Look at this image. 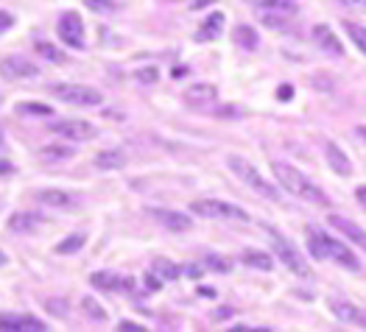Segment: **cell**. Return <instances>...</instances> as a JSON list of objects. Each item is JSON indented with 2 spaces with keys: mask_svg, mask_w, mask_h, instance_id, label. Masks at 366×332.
Segmentation results:
<instances>
[{
  "mask_svg": "<svg viewBox=\"0 0 366 332\" xmlns=\"http://www.w3.org/2000/svg\"><path fill=\"white\" fill-rule=\"evenodd\" d=\"M305 241L310 257H316V260H333L336 266L347 268V271H361V260L355 257V251L350 246H344L338 238L327 235L325 229H319L313 223L305 226Z\"/></svg>",
  "mask_w": 366,
  "mask_h": 332,
  "instance_id": "6da1fadb",
  "label": "cell"
},
{
  "mask_svg": "<svg viewBox=\"0 0 366 332\" xmlns=\"http://www.w3.org/2000/svg\"><path fill=\"white\" fill-rule=\"evenodd\" d=\"M272 173H274V179L280 181V187L288 190L291 196L302 198L307 204H316V207H327V204H330L327 196H325V190H322L319 184H313L305 173H300L297 168H291V165H285V162H274V165H272Z\"/></svg>",
  "mask_w": 366,
  "mask_h": 332,
  "instance_id": "7a4b0ae2",
  "label": "cell"
},
{
  "mask_svg": "<svg viewBox=\"0 0 366 332\" xmlns=\"http://www.w3.org/2000/svg\"><path fill=\"white\" fill-rule=\"evenodd\" d=\"M227 165H229V171L244 181L249 190H254L257 196H263V198H269V201H280V190H277L274 184H269V181L263 179V173H260L252 162H246L244 156L232 154V156H227Z\"/></svg>",
  "mask_w": 366,
  "mask_h": 332,
  "instance_id": "3957f363",
  "label": "cell"
},
{
  "mask_svg": "<svg viewBox=\"0 0 366 332\" xmlns=\"http://www.w3.org/2000/svg\"><path fill=\"white\" fill-rule=\"evenodd\" d=\"M263 232L269 235V241H272V248H274V254L280 257V263L288 268L291 273H297V276H307L310 273V268H307L305 257L300 254V248L294 246V243L288 241L277 226H272V223H263Z\"/></svg>",
  "mask_w": 366,
  "mask_h": 332,
  "instance_id": "277c9868",
  "label": "cell"
},
{
  "mask_svg": "<svg viewBox=\"0 0 366 332\" xmlns=\"http://www.w3.org/2000/svg\"><path fill=\"white\" fill-rule=\"evenodd\" d=\"M254 14L263 26L282 31L291 20H297L300 6L294 0H257L254 3Z\"/></svg>",
  "mask_w": 366,
  "mask_h": 332,
  "instance_id": "5b68a950",
  "label": "cell"
},
{
  "mask_svg": "<svg viewBox=\"0 0 366 332\" xmlns=\"http://www.w3.org/2000/svg\"><path fill=\"white\" fill-rule=\"evenodd\" d=\"M190 212L202 215V218H221V221H249V212L238 204L229 201H218V198H196L190 201Z\"/></svg>",
  "mask_w": 366,
  "mask_h": 332,
  "instance_id": "8992f818",
  "label": "cell"
},
{
  "mask_svg": "<svg viewBox=\"0 0 366 332\" xmlns=\"http://www.w3.org/2000/svg\"><path fill=\"white\" fill-rule=\"evenodd\" d=\"M51 92L59 101L73 104V106H101V101H104V95L87 84H54Z\"/></svg>",
  "mask_w": 366,
  "mask_h": 332,
  "instance_id": "52a82bcc",
  "label": "cell"
},
{
  "mask_svg": "<svg viewBox=\"0 0 366 332\" xmlns=\"http://www.w3.org/2000/svg\"><path fill=\"white\" fill-rule=\"evenodd\" d=\"M56 34H59V39L67 48L81 51L84 48V23H81V14L73 11V9L64 11L59 17V23H56Z\"/></svg>",
  "mask_w": 366,
  "mask_h": 332,
  "instance_id": "ba28073f",
  "label": "cell"
},
{
  "mask_svg": "<svg viewBox=\"0 0 366 332\" xmlns=\"http://www.w3.org/2000/svg\"><path fill=\"white\" fill-rule=\"evenodd\" d=\"M48 129L54 131V134H59L64 140H70V143H84V140H92V137H98V129L87 121H76V118H64V121H54L48 123Z\"/></svg>",
  "mask_w": 366,
  "mask_h": 332,
  "instance_id": "9c48e42d",
  "label": "cell"
},
{
  "mask_svg": "<svg viewBox=\"0 0 366 332\" xmlns=\"http://www.w3.org/2000/svg\"><path fill=\"white\" fill-rule=\"evenodd\" d=\"M0 332H48V324L29 313H3Z\"/></svg>",
  "mask_w": 366,
  "mask_h": 332,
  "instance_id": "30bf717a",
  "label": "cell"
},
{
  "mask_svg": "<svg viewBox=\"0 0 366 332\" xmlns=\"http://www.w3.org/2000/svg\"><path fill=\"white\" fill-rule=\"evenodd\" d=\"M90 285L95 291H107V293H118V291H134L137 288V282L134 279H129V276H118V273L112 271H95L90 276Z\"/></svg>",
  "mask_w": 366,
  "mask_h": 332,
  "instance_id": "8fae6325",
  "label": "cell"
},
{
  "mask_svg": "<svg viewBox=\"0 0 366 332\" xmlns=\"http://www.w3.org/2000/svg\"><path fill=\"white\" fill-rule=\"evenodd\" d=\"M168 229V232H174V235H182V232H190L193 229V218L187 215V212H179V210H165V207H154L149 210Z\"/></svg>",
  "mask_w": 366,
  "mask_h": 332,
  "instance_id": "7c38bea8",
  "label": "cell"
},
{
  "mask_svg": "<svg viewBox=\"0 0 366 332\" xmlns=\"http://www.w3.org/2000/svg\"><path fill=\"white\" fill-rule=\"evenodd\" d=\"M330 313L336 316L341 324H355L366 330V310L358 307L355 302H347V299H330Z\"/></svg>",
  "mask_w": 366,
  "mask_h": 332,
  "instance_id": "4fadbf2b",
  "label": "cell"
},
{
  "mask_svg": "<svg viewBox=\"0 0 366 332\" xmlns=\"http://www.w3.org/2000/svg\"><path fill=\"white\" fill-rule=\"evenodd\" d=\"M330 226L333 229H338L341 235H347V241H352L355 246H361L366 251V229H361L358 223H352L350 218H344V215H336V212H330Z\"/></svg>",
  "mask_w": 366,
  "mask_h": 332,
  "instance_id": "5bb4252c",
  "label": "cell"
},
{
  "mask_svg": "<svg viewBox=\"0 0 366 332\" xmlns=\"http://www.w3.org/2000/svg\"><path fill=\"white\" fill-rule=\"evenodd\" d=\"M39 73V67L34 61L23 59V56H6L3 59V76L6 79H34Z\"/></svg>",
  "mask_w": 366,
  "mask_h": 332,
  "instance_id": "9a60e30c",
  "label": "cell"
},
{
  "mask_svg": "<svg viewBox=\"0 0 366 332\" xmlns=\"http://www.w3.org/2000/svg\"><path fill=\"white\" fill-rule=\"evenodd\" d=\"M42 223H45V218L39 212H14L9 218V229L17 232V235H34Z\"/></svg>",
  "mask_w": 366,
  "mask_h": 332,
  "instance_id": "2e32d148",
  "label": "cell"
},
{
  "mask_svg": "<svg viewBox=\"0 0 366 332\" xmlns=\"http://www.w3.org/2000/svg\"><path fill=\"white\" fill-rule=\"evenodd\" d=\"M36 201H42L45 207H76L79 204V196H73V193H67V190H56V187H45V190H39L36 193Z\"/></svg>",
  "mask_w": 366,
  "mask_h": 332,
  "instance_id": "e0dca14e",
  "label": "cell"
},
{
  "mask_svg": "<svg viewBox=\"0 0 366 332\" xmlns=\"http://www.w3.org/2000/svg\"><path fill=\"white\" fill-rule=\"evenodd\" d=\"M313 39H316V45H319L325 54H330V56H336V59L344 56V45H341V39H338L327 26H316V29H313Z\"/></svg>",
  "mask_w": 366,
  "mask_h": 332,
  "instance_id": "ac0fdd59",
  "label": "cell"
},
{
  "mask_svg": "<svg viewBox=\"0 0 366 332\" xmlns=\"http://www.w3.org/2000/svg\"><path fill=\"white\" fill-rule=\"evenodd\" d=\"M325 156H327V165L336 171L338 176H350L352 173V162H350V156L341 151V146L338 143H325Z\"/></svg>",
  "mask_w": 366,
  "mask_h": 332,
  "instance_id": "d6986e66",
  "label": "cell"
},
{
  "mask_svg": "<svg viewBox=\"0 0 366 332\" xmlns=\"http://www.w3.org/2000/svg\"><path fill=\"white\" fill-rule=\"evenodd\" d=\"M149 271H152L157 279H162V282H177V279L184 273V268L182 266H177L174 260H168V257H154Z\"/></svg>",
  "mask_w": 366,
  "mask_h": 332,
  "instance_id": "ffe728a7",
  "label": "cell"
},
{
  "mask_svg": "<svg viewBox=\"0 0 366 332\" xmlns=\"http://www.w3.org/2000/svg\"><path fill=\"white\" fill-rule=\"evenodd\" d=\"M182 98L190 106H196V104H215L218 101V90H215L213 84H190Z\"/></svg>",
  "mask_w": 366,
  "mask_h": 332,
  "instance_id": "44dd1931",
  "label": "cell"
},
{
  "mask_svg": "<svg viewBox=\"0 0 366 332\" xmlns=\"http://www.w3.org/2000/svg\"><path fill=\"white\" fill-rule=\"evenodd\" d=\"M221 29H224V14L221 11H213L204 23H202V29L196 31V42H213V39H218V34H221Z\"/></svg>",
  "mask_w": 366,
  "mask_h": 332,
  "instance_id": "7402d4cb",
  "label": "cell"
},
{
  "mask_svg": "<svg viewBox=\"0 0 366 332\" xmlns=\"http://www.w3.org/2000/svg\"><path fill=\"white\" fill-rule=\"evenodd\" d=\"M95 168H101V171H121V168H126V151H121V149L101 151L95 156Z\"/></svg>",
  "mask_w": 366,
  "mask_h": 332,
  "instance_id": "603a6c76",
  "label": "cell"
},
{
  "mask_svg": "<svg viewBox=\"0 0 366 332\" xmlns=\"http://www.w3.org/2000/svg\"><path fill=\"white\" fill-rule=\"evenodd\" d=\"M241 260H244V266H252V268H257V271H272V268H274L272 254H269V251H260V248H244Z\"/></svg>",
  "mask_w": 366,
  "mask_h": 332,
  "instance_id": "cb8c5ba5",
  "label": "cell"
},
{
  "mask_svg": "<svg viewBox=\"0 0 366 332\" xmlns=\"http://www.w3.org/2000/svg\"><path fill=\"white\" fill-rule=\"evenodd\" d=\"M84 243H87V235L84 232H73V235H67L61 243H56V254H76V251H81L84 248Z\"/></svg>",
  "mask_w": 366,
  "mask_h": 332,
  "instance_id": "d4e9b609",
  "label": "cell"
},
{
  "mask_svg": "<svg viewBox=\"0 0 366 332\" xmlns=\"http://www.w3.org/2000/svg\"><path fill=\"white\" fill-rule=\"evenodd\" d=\"M73 154H76L73 146L54 143V146H45V149H42V159H48V162H64V159H70Z\"/></svg>",
  "mask_w": 366,
  "mask_h": 332,
  "instance_id": "484cf974",
  "label": "cell"
},
{
  "mask_svg": "<svg viewBox=\"0 0 366 332\" xmlns=\"http://www.w3.org/2000/svg\"><path fill=\"white\" fill-rule=\"evenodd\" d=\"M344 31L350 34L352 45H355V48L366 56V29L364 26H358V23H352V20H344Z\"/></svg>",
  "mask_w": 366,
  "mask_h": 332,
  "instance_id": "4316f807",
  "label": "cell"
},
{
  "mask_svg": "<svg viewBox=\"0 0 366 332\" xmlns=\"http://www.w3.org/2000/svg\"><path fill=\"white\" fill-rule=\"evenodd\" d=\"M235 42L241 45V48H246V51H254L257 48V31L252 29V26H238L235 29Z\"/></svg>",
  "mask_w": 366,
  "mask_h": 332,
  "instance_id": "83f0119b",
  "label": "cell"
},
{
  "mask_svg": "<svg viewBox=\"0 0 366 332\" xmlns=\"http://www.w3.org/2000/svg\"><path fill=\"white\" fill-rule=\"evenodd\" d=\"M81 310H84V316H87V318L98 321V324L109 318V316H107V310L101 307V302H98V299H92V296H84V299H81Z\"/></svg>",
  "mask_w": 366,
  "mask_h": 332,
  "instance_id": "f1b7e54d",
  "label": "cell"
},
{
  "mask_svg": "<svg viewBox=\"0 0 366 332\" xmlns=\"http://www.w3.org/2000/svg\"><path fill=\"white\" fill-rule=\"evenodd\" d=\"M36 54L45 61H51V64H64L67 61V56L61 54L59 48H54L51 42H36Z\"/></svg>",
  "mask_w": 366,
  "mask_h": 332,
  "instance_id": "f546056e",
  "label": "cell"
},
{
  "mask_svg": "<svg viewBox=\"0 0 366 332\" xmlns=\"http://www.w3.org/2000/svg\"><path fill=\"white\" fill-rule=\"evenodd\" d=\"M202 263H204V268H210V271H218V273L232 271V263H229L227 257H218V254H207Z\"/></svg>",
  "mask_w": 366,
  "mask_h": 332,
  "instance_id": "4dcf8cb0",
  "label": "cell"
},
{
  "mask_svg": "<svg viewBox=\"0 0 366 332\" xmlns=\"http://www.w3.org/2000/svg\"><path fill=\"white\" fill-rule=\"evenodd\" d=\"M45 310L51 313V316H56V318H67V313H70V304L64 302V299H45Z\"/></svg>",
  "mask_w": 366,
  "mask_h": 332,
  "instance_id": "1f68e13d",
  "label": "cell"
},
{
  "mask_svg": "<svg viewBox=\"0 0 366 332\" xmlns=\"http://www.w3.org/2000/svg\"><path fill=\"white\" fill-rule=\"evenodd\" d=\"M17 112H26V115H39V118H51L54 109L48 104H20Z\"/></svg>",
  "mask_w": 366,
  "mask_h": 332,
  "instance_id": "d6a6232c",
  "label": "cell"
},
{
  "mask_svg": "<svg viewBox=\"0 0 366 332\" xmlns=\"http://www.w3.org/2000/svg\"><path fill=\"white\" fill-rule=\"evenodd\" d=\"M87 3V9L95 11V14H109V11H115V0H84Z\"/></svg>",
  "mask_w": 366,
  "mask_h": 332,
  "instance_id": "836d02e7",
  "label": "cell"
},
{
  "mask_svg": "<svg viewBox=\"0 0 366 332\" xmlns=\"http://www.w3.org/2000/svg\"><path fill=\"white\" fill-rule=\"evenodd\" d=\"M134 79H137L140 84H157V79H159V70H157V67H140V70L134 73Z\"/></svg>",
  "mask_w": 366,
  "mask_h": 332,
  "instance_id": "e575fe53",
  "label": "cell"
},
{
  "mask_svg": "<svg viewBox=\"0 0 366 332\" xmlns=\"http://www.w3.org/2000/svg\"><path fill=\"white\" fill-rule=\"evenodd\" d=\"M224 332H272L269 327H260V324H232L229 330Z\"/></svg>",
  "mask_w": 366,
  "mask_h": 332,
  "instance_id": "d590c367",
  "label": "cell"
},
{
  "mask_svg": "<svg viewBox=\"0 0 366 332\" xmlns=\"http://www.w3.org/2000/svg\"><path fill=\"white\" fill-rule=\"evenodd\" d=\"M235 316V310L232 307H215L213 313H210V318L213 321H227V318H232Z\"/></svg>",
  "mask_w": 366,
  "mask_h": 332,
  "instance_id": "8d00e7d4",
  "label": "cell"
},
{
  "mask_svg": "<svg viewBox=\"0 0 366 332\" xmlns=\"http://www.w3.org/2000/svg\"><path fill=\"white\" fill-rule=\"evenodd\" d=\"M115 332H149V330H146L143 324H137V321H129V318H126V321L118 324V330Z\"/></svg>",
  "mask_w": 366,
  "mask_h": 332,
  "instance_id": "74e56055",
  "label": "cell"
},
{
  "mask_svg": "<svg viewBox=\"0 0 366 332\" xmlns=\"http://www.w3.org/2000/svg\"><path fill=\"white\" fill-rule=\"evenodd\" d=\"M184 273L190 276V279H202L204 276V263L199 266V263H190V266H184Z\"/></svg>",
  "mask_w": 366,
  "mask_h": 332,
  "instance_id": "f35d334b",
  "label": "cell"
},
{
  "mask_svg": "<svg viewBox=\"0 0 366 332\" xmlns=\"http://www.w3.org/2000/svg\"><path fill=\"white\" fill-rule=\"evenodd\" d=\"M277 98H280V101H291V98H294V87H291V84H280V87H277Z\"/></svg>",
  "mask_w": 366,
  "mask_h": 332,
  "instance_id": "ab89813d",
  "label": "cell"
},
{
  "mask_svg": "<svg viewBox=\"0 0 366 332\" xmlns=\"http://www.w3.org/2000/svg\"><path fill=\"white\" fill-rule=\"evenodd\" d=\"M11 26H14V17H11L9 11H0V31H3V34H9Z\"/></svg>",
  "mask_w": 366,
  "mask_h": 332,
  "instance_id": "60d3db41",
  "label": "cell"
},
{
  "mask_svg": "<svg viewBox=\"0 0 366 332\" xmlns=\"http://www.w3.org/2000/svg\"><path fill=\"white\" fill-rule=\"evenodd\" d=\"M338 3L352 9V11H366V0H338Z\"/></svg>",
  "mask_w": 366,
  "mask_h": 332,
  "instance_id": "b9f144b4",
  "label": "cell"
},
{
  "mask_svg": "<svg viewBox=\"0 0 366 332\" xmlns=\"http://www.w3.org/2000/svg\"><path fill=\"white\" fill-rule=\"evenodd\" d=\"M146 288H149V291H159V288H162V279H157V276L149 271V276H146Z\"/></svg>",
  "mask_w": 366,
  "mask_h": 332,
  "instance_id": "7bdbcfd3",
  "label": "cell"
},
{
  "mask_svg": "<svg viewBox=\"0 0 366 332\" xmlns=\"http://www.w3.org/2000/svg\"><path fill=\"white\" fill-rule=\"evenodd\" d=\"M355 198H358V204L366 210V184H361V187H355Z\"/></svg>",
  "mask_w": 366,
  "mask_h": 332,
  "instance_id": "ee69618b",
  "label": "cell"
},
{
  "mask_svg": "<svg viewBox=\"0 0 366 332\" xmlns=\"http://www.w3.org/2000/svg\"><path fill=\"white\" fill-rule=\"evenodd\" d=\"M0 171H3V176H9V173L14 171V168H11V162H9L6 156H3V162H0Z\"/></svg>",
  "mask_w": 366,
  "mask_h": 332,
  "instance_id": "f6af8a7d",
  "label": "cell"
},
{
  "mask_svg": "<svg viewBox=\"0 0 366 332\" xmlns=\"http://www.w3.org/2000/svg\"><path fill=\"white\" fill-rule=\"evenodd\" d=\"M355 134H358V137L366 143V126H355Z\"/></svg>",
  "mask_w": 366,
  "mask_h": 332,
  "instance_id": "bcb514c9",
  "label": "cell"
}]
</instances>
